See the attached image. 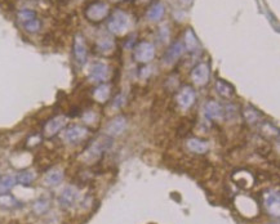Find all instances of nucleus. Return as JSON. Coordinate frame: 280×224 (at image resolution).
<instances>
[{"mask_svg": "<svg viewBox=\"0 0 280 224\" xmlns=\"http://www.w3.org/2000/svg\"><path fill=\"white\" fill-rule=\"evenodd\" d=\"M130 26V18L127 13H124L121 10H117L109 20V30L115 35H123L128 31Z\"/></svg>", "mask_w": 280, "mask_h": 224, "instance_id": "1", "label": "nucleus"}, {"mask_svg": "<svg viewBox=\"0 0 280 224\" xmlns=\"http://www.w3.org/2000/svg\"><path fill=\"white\" fill-rule=\"evenodd\" d=\"M109 12H110V7L106 3L96 1L85 9V17L90 22H101L109 16Z\"/></svg>", "mask_w": 280, "mask_h": 224, "instance_id": "2", "label": "nucleus"}, {"mask_svg": "<svg viewBox=\"0 0 280 224\" xmlns=\"http://www.w3.org/2000/svg\"><path fill=\"white\" fill-rule=\"evenodd\" d=\"M155 58V47L149 41H141L134 48V60L138 64H149Z\"/></svg>", "mask_w": 280, "mask_h": 224, "instance_id": "3", "label": "nucleus"}, {"mask_svg": "<svg viewBox=\"0 0 280 224\" xmlns=\"http://www.w3.org/2000/svg\"><path fill=\"white\" fill-rule=\"evenodd\" d=\"M74 57H75V61L79 66H83L87 62L88 48L84 37L80 33L75 35V37H74Z\"/></svg>", "mask_w": 280, "mask_h": 224, "instance_id": "4", "label": "nucleus"}, {"mask_svg": "<svg viewBox=\"0 0 280 224\" xmlns=\"http://www.w3.org/2000/svg\"><path fill=\"white\" fill-rule=\"evenodd\" d=\"M89 133L87 128L80 127V125H73V127L67 128L64 133V139L70 144H77L85 139Z\"/></svg>", "mask_w": 280, "mask_h": 224, "instance_id": "5", "label": "nucleus"}, {"mask_svg": "<svg viewBox=\"0 0 280 224\" xmlns=\"http://www.w3.org/2000/svg\"><path fill=\"white\" fill-rule=\"evenodd\" d=\"M209 75H210V68L207 64H197L194 67L193 71H191V79L199 87H204L205 84L209 81Z\"/></svg>", "mask_w": 280, "mask_h": 224, "instance_id": "6", "label": "nucleus"}, {"mask_svg": "<svg viewBox=\"0 0 280 224\" xmlns=\"http://www.w3.org/2000/svg\"><path fill=\"white\" fill-rule=\"evenodd\" d=\"M78 196H79V192L75 187L73 186H67L62 190V192L60 193V197H58V204L61 205V208L64 209H70L73 208L75 202L78 200Z\"/></svg>", "mask_w": 280, "mask_h": 224, "instance_id": "7", "label": "nucleus"}, {"mask_svg": "<svg viewBox=\"0 0 280 224\" xmlns=\"http://www.w3.org/2000/svg\"><path fill=\"white\" fill-rule=\"evenodd\" d=\"M66 123H67V117L62 116V115L50 119L47 124H45V127H44V135L47 138L54 137L57 133H60V131L64 129Z\"/></svg>", "mask_w": 280, "mask_h": 224, "instance_id": "8", "label": "nucleus"}, {"mask_svg": "<svg viewBox=\"0 0 280 224\" xmlns=\"http://www.w3.org/2000/svg\"><path fill=\"white\" fill-rule=\"evenodd\" d=\"M195 99H197L195 91L189 85L182 88L178 93V97H177V102L180 104V107L184 108V110H189L195 103Z\"/></svg>", "mask_w": 280, "mask_h": 224, "instance_id": "9", "label": "nucleus"}, {"mask_svg": "<svg viewBox=\"0 0 280 224\" xmlns=\"http://www.w3.org/2000/svg\"><path fill=\"white\" fill-rule=\"evenodd\" d=\"M125 129H127V119L124 116L114 117L106 127L107 137H118L121 133H124Z\"/></svg>", "mask_w": 280, "mask_h": 224, "instance_id": "10", "label": "nucleus"}, {"mask_svg": "<svg viewBox=\"0 0 280 224\" xmlns=\"http://www.w3.org/2000/svg\"><path fill=\"white\" fill-rule=\"evenodd\" d=\"M265 206L269 213L275 217H279L280 209V196L278 191H270L265 196Z\"/></svg>", "mask_w": 280, "mask_h": 224, "instance_id": "11", "label": "nucleus"}, {"mask_svg": "<svg viewBox=\"0 0 280 224\" xmlns=\"http://www.w3.org/2000/svg\"><path fill=\"white\" fill-rule=\"evenodd\" d=\"M185 52V45L181 41H176L170 45L169 49L164 54V62L165 64H173L178 58L184 54Z\"/></svg>", "mask_w": 280, "mask_h": 224, "instance_id": "12", "label": "nucleus"}, {"mask_svg": "<svg viewBox=\"0 0 280 224\" xmlns=\"http://www.w3.org/2000/svg\"><path fill=\"white\" fill-rule=\"evenodd\" d=\"M109 75V67L105 64H94L93 66L90 67L89 71V79L96 83H101L107 79Z\"/></svg>", "mask_w": 280, "mask_h": 224, "instance_id": "13", "label": "nucleus"}, {"mask_svg": "<svg viewBox=\"0 0 280 224\" xmlns=\"http://www.w3.org/2000/svg\"><path fill=\"white\" fill-rule=\"evenodd\" d=\"M204 112L209 120H218L224 115V107L216 100H209L204 107Z\"/></svg>", "mask_w": 280, "mask_h": 224, "instance_id": "14", "label": "nucleus"}, {"mask_svg": "<svg viewBox=\"0 0 280 224\" xmlns=\"http://www.w3.org/2000/svg\"><path fill=\"white\" fill-rule=\"evenodd\" d=\"M65 173L62 169L60 167H54L52 170H49L44 178V183L49 186V187H54V186H58L61 182L64 181Z\"/></svg>", "mask_w": 280, "mask_h": 224, "instance_id": "15", "label": "nucleus"}, {"mask_svg": "<svg viewBox=\"0 0 280 224\" xmlns=\"http://www.w3.org/2000/svg\"><path fill=\"white\" fill-rule=\"evenodd\" d=\"M186 146L193 154L197 155H203L209 150V146H208L207 142L201 141L199 138H190V139L186 142Z\"/></svg>", "mask_w": 280, "mask_h": 224, "instance_id": "16", "label": "nucleus"}, {"mask_svg": "<svg viewBox=\"0 0 280 224\" xmlns=\"http://www.w3.org/2000/svg\"><path fill=\"white\" fill-rule=\"evenodd\" d=\"M111 94V88L110 85H106V84H101L93 91V98L100 102V103H105L107 102V99L110 98Z\"/></svg>", "mask_w": 280, "mask_h": 224, "instance_id": "17", "label": "nucleus"}, {"mask_svg": "<svg viewBox=\"0 0 280 224\" xmlns=\"http://www.w3.org/2000/svg\"><path fill=\"white\" fill-rule=\"evenodd\" d=\"M17 184L16 177L14 175H4L0 178V194L8 193L14 188Z\"/></svg>", "mask_w": 280, "mask_h": 224, "instance_id": "18", "label": "nucleus"}, {"mask_svg": "<svg viewBox=\"0 0 280 224\" xmlns=\"http://www.w3.org/2000/svg\"><path fill=\"white\" fill-rule=\"evenodd\" d=\"M50 208V202L48 198L45 197H40L38 198L35 202L33 204V211L37 215H43L45 214Z\"/></svg>", "mask_w": 280, "mask_h": 224, "instance_id": "19", "label": "nucleus"}, {"mask_svg": "<svg viewBox=\"0 0 280 224\" xmlns=\"http://www.w3.org/2000/svg\"><path fill=\"white\" fill-rule=\"evenodd\" d=\"M20 206V202L14 196L9 193L0 194V208L3 209H16Z\"/></svg>", "mask_w": 280, "mask_h": 224, "instance_id": "20", "label": "nucleus"}, {"mask_svg": "<svg viewBox=\"0 0 280 224\" xmlns=\"http://www.w3.org/2000/svg\"><path fill=\"white\" fill-rule=\"evenodd\" d=\"M164 13H165V8H164L163 4L155 3L153 7L150 8V10L147 12V17H149V20L151 21H159L163 18Z\"/></svg>", "mask_w": 280, "mask_h": 224, "instance_id": "21", "label": "nucleus"}, {"mask_svg": "<svg viewBox=\"0 0 280 224\" xmlns=\"http://www.w3.org/2000/svg\"><path fill=\"white\" fill-rule=\"evenodd\" d=\"M35 173L31 170H22L20 171L16 177V181L17 183L21 184V186H30L34 181H35Z\"/></svg>", "mask_w": 280, "mask_h": 224, "instance_id": "22", "label": "nucleus"}, {"mask_svg": "<svg viewBox=\"0 0 280 224\" xmlns=\"http://www.w3.org/2000/svg\"><path fill=\"white\" fill-rule=\"evenodd\" d=\"M216 89L221 97L231 98L234 96V88L225 80H218L216 83Z\"/></svg>", "mask_w": 280, "mask_h": 224, "instance_id": "23", "label": "nucleus"}, {"mask_svg": "<svg viewBox=\"0 0 280 224\" xmlns=\"http://www.w3.org/2000/svg\"><path fill=\"white\" fill-rule=\"evenodd\" d=\"M185 47L189 50H191V52H194L199 47V41H198L197 36H195V33L191 29L186 30V32H185Z\"/></svg>", "mask_w": 280, "mask_h": 224, "instance_id": "24", "label": "nucleus"}, {"mask_svg": "<svg viewBox=\"0 0 280 224\" xmlns=\"http://www.w3.org/2000/svg\"><path fill=\"white\" fill-rule=\"evenodd\" d=\"M244 119L247 120V123L249 124H254L257 121L261 119V114L257 110H254L253 107H247L244 110Z\"/></svg>", "mask_w": 280, "mask_h": 224, "instance_id": "25", "label": "nucleus"}, {"mask_svg": "<svg viewBox=\"0 0 280 224\" xmlns=\"http://www.w3.org/2000/svg\"><path fill=\"white\" fill-rule=\"evenodd\" d=\"M17 17H18V20H20L21 22L26 24V22H29V21L37 18V13L31 9H21L20 12L17 13Z\"/></svg>", "mask_w": 280, "mask_h": 224, "instance_id": "26", "label": "nucleus"}, {"mask_svg": "<svg viewBox=\"0 0 280 224\" xmlns=\"http://www.w3.org/2000/svg\"><path fill=\"white\" fill-rule=\"evenodd\" d=\"M25 26V30L27 32H31V33H35L40 30V27H41V22H40L38 18H34V20L29 21L26 24H24Z\"/></svg>", "mask_w": 280, "mask_h": 224, "instance_id": "27", "label": "nucleus"}, {"mask_svg": "<svg viewBox=\"0 0 280 224\" xmlns=\"http://www.w3.org/2000/svg\"><path fill=\"white\" fill-rule=\"evenodd\" d=\"M97 47L100 49V52H110L114 49V41L111 39H101L97 43Z\"/></svg>", "mask_w": 280, "mask_h": 224, "instance_id": "28", "label": "nucleus"}]
</instances>
